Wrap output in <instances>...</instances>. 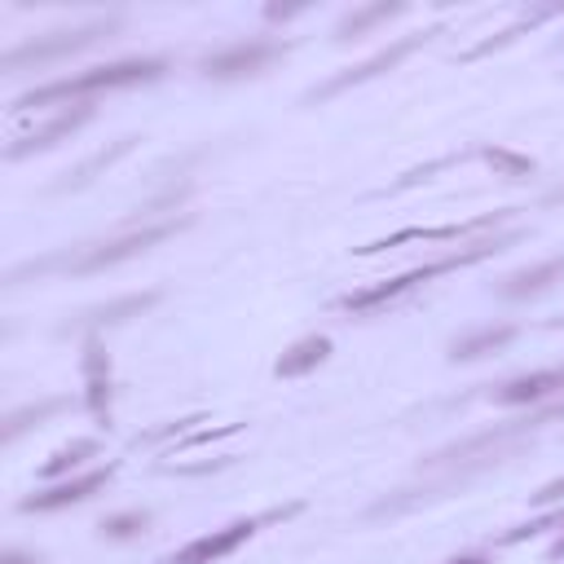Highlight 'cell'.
<instances>
[{"label": "cell", "mask_w": 564, "mask_h": 564, "mask_svg": "<svg viewBox=\"0 0 564 564\" xmlns=\"http://www.w3.org/2000/svg\"><path fill=\"white\" fill-rule=\"evenodd\" d=\"M286 53H291V44H282V40H238V44H225L220 53H207L203 75L207 79H251V75L269 70L273 62H282Z\"/></svg>", "instance_id": "ba28073f"}, {"label": "cell", "mask_w": 564, "mask_h": 564, "mask_svg": "<svg viewBox=\"0 0 564 564\" xmlns=\"http://www.w3.org/2000/svg\"><path fill=\"white\" fill-rule=\"evenodd\" d=\"M397 13H405V4H361V9H348V13L335 22V40H339V44L361 40L375 22H388V18H397Z\"/></svg>", "instance_id": "ac0fdd59"}, {"label": "cell", "mask_w": 564, "mask_h": 564, "mask_svg": "<svg viewBox=\"0 0 564 564\" xmlns=\"http://www.w3.org/2000/svg\"><path fill=\"white\" fill-rule=\"evenodd\" d=\"M560 198H564V185H560V189H551V194H546V203H560Z\"/></svg>", "instance_id": "f1b7e54d"}, {"label": "cell", "mask_w": 564, "mask_h": 564, "mask_svg": "<svg viewBox=\"0 0 564 564\" xmlns=\"http://www.w3.org/2000/svg\"><path fill=\"white\" fill-rule=\"evenodd\" d=\"M555 282H564V256H551L542 264H529V269H516L498 282V295L502 300H533V295H546Z\"/></svg>", "instance_id": "5bb4252c"}, {"label": "cell", "mask_w": 564, "mask_h": 564, "mask_svg": "<svg viewBox=\"0 0 564 564\" xmlns=\"http://www.w3.org/2000/svg\"><path fill=\"white\" fill-rule=\"evenodd\" d=\"M189 225V216H167V220H145L137 229H119L110 238H97V242H84V247H70V251H53V256H40V260H26V264H13L4 273V286H22L26 278H48V273H66V278H93L101 269H115L132 256H145L150 247L167 242L172 234H181Z\"/></svg>", "instance_id": "6da1fadb"}, {"label": "cell", "mask_w": 564, "mask_h": 564, "mask_svg": "<svg viewBox=\"0 0 564 564\" xmlns=\"http://www.w3.org/2000/svg\"><path fill=\"white\" fill-rule=\"evenodd\" d=\"M132 145H137V137H119V141H110L106 150H97V154H88L75 172H66V181H57V194H66V189H84V185H93L106 167H115L123 154H132Z\"/></svg>", "instance_id": "e0dca14e"}, {"label": "cell", "mask_w": 564, "mask_h": 564, "mask_svg": "<svg viewBox=\"0 0 564 564\" xmlns=\"http://www.w3.org/2000/svg\"><path fill=\"white\" fill-rule=\"evenodd\" d=\"M445 26H427V31H414V35H401V40H392L388 48H379V53H370L366 62H357V66H344V70H335L330 79H322V84H313L308 93H304V101H330V97H339L344 88H357V84H370V79H379V75H388L392 66H401L414 48H423L432 35H441Z\"/></svg>", "instance_id": "52a82bcc"}, {"label": "cell", "mask_w": 564, "mask_h": 564, "mask_svg": "<svg viewBox=\"0 0 564 564\" xmlns=\"http://www.w3.org/2000/svg\"><path fill=\"white\" fill-rule=\"evenodd\" d=\"M300 511H304V502H286V507H269V511H256V516H238V520H229V524H220L212 533H198L185 546L159 555L154 564H220L225 555H234L238 546H247L260 529L282 524V520H295Z\"/></svg>", "instance_id": "277c9868"}, {"label": "cell", "mask_w": 564, "mask_h": 564, "mask_svg": "<svg viewBox=\"0 0 564 564\" xmlns=\"http://www.w3.org/2000/svg\"><path fill=\"white\" fill-rule=\"evenodd\" d=\"M119 31V18H93L84 26H70V31H48V35H35L18 48L4 53V75H22V70H35V66H48L57 57H70V53H84L93 48L97 40H110Z\"/></svg>", "instance_id": "5b68a950"}, {"label": "cell", "mask_w": 564, "mask_h": 564, "mask_svg": "<svg viewBox=\"0 0 564 564\" xmlns=\"http://www.w3.org/2000/svg\"><path fill=\"white\" fill-rule=\"evenodd\" d=\"M542 18H551V13H546V9H542V13H529V18H520L516 26H507V31H498V35H489V40H480V44H471V48L463 53V62H476V57H485V53H494V48H502V44H511V40H516L520 31H529V26H533V22H542Z\"/></svg>", "instance_id": "cb8c5ba5"}, {"label": "cell", "mask_w": 564, "mask_h": 564, "mask_svg": "<svg viewBox=\"0 0 564 564\" xmlns=\"http://www.w3.org/2000/svg\"><path fill=\"white\" fill-rule=\"evenodd\" d=\"M494 405H529V401H546V397H564V366H546V370H529L516 375L507 383H498Z\"/></svg>", "instance_id": "4fadbf2b"}, {"label": "cell", "mask_w": 564, "mask_h": 564, "mask_svg": "<svg viewBox=\"0 0 564 564\" xmlns=\"http://www.w3.org/2000/svg\"><path fill=\"white\" fill-rule=\"evenodd\" d=\"M511 339H516V326H511V322H498V326H476V330H467V335H458V339L449 344V361H476V357L502 352Z\"/></svg>", "instance_id": "2e32d148"}, {"label": "cell", "mask_w": 564, "mask_h": 564, "mask_svg": "<svg viewBox=\"0 0 564 564\" xmlns=\"http://www.w3.org/2000/svg\"><path fill=\"white\" fill-rule=\"evenodd\" d=\"M520 238H524V229H502V234L476 238V242L454 247V251H445V256H436V260H427V264L401 269L397 278H383V282H370V286H361V291H348V295L339 300V308L352 313V317H379L383 308H397L405 295L423 291L427 282H436V278H445V273H458V269H471V264H480V260H494V256H502L507 247H516Z\"/></svg>", "instance_id": "7a4b0ae2"}, {"label": "cell", "mask_w": 564, "mask_h": 564, "mask_svg": "<svg viewBox=\"0 0 564 564\" xmlns=\"http://www.w3.org/2000/svg\"><path fill=\"white\" fill-rule=\"evenodd\" d=\"M57 410H66V397H40L35 405H22V410H13V414L4 419V441H18L22 432H31V427L48 423Z\"/></svg>", "instance_id": "ffe728a7"}, {"label": "cell", "mask_w": 564, "mask_h": 564, "mask_svg": "<svg viewBox=\"0 0 564 564\" xmlns=\"http://www.w3.org/2000/svg\"><path fill=\"white\" fill-rule=\"evenodd\" d=\"M546 529H564V507H560V511H546V516H538V520H524V524L502 529V533L494 538V546H520V542H529V538H538V533H546Z\"/></svg>", "instance_id": "7402d4cb"}, {"label": "cell", "mask_w": 564, "mask_h": 564, "mask_svg": "<svg viewBox=\"0 0 564 564\" xmlns=\"http://www.w3.org/2000/svg\"><path fill=\"white\" fill-rule=\"evenodd\" d=\"M150 529V511L145 507H132V511H115V516H106L101 524H97V533L101 538H110V542H128V538H141Z\"/></svg>", "instance_id": "44dd1931"}, {"label": "cell", "mask_w": 564, "mask_h": 564, "mask_svg": "<svg viewBox=\"0 0 564 564\" xmlns=\"http://www.w3.org/2000/svg\"><path fill=\"white\" fill-rule=\"evenodd\" d=\"M79 370H84V410L93 414L97 427H110L115 423V366H110L101 335H84Z\"/></svg>", "instance_id": "9c48e42d"}, {"label": "cell", "mask_w": 564, "mask_h": 564, "mask_svg": "<svg viewBox=\"0 0 564 564\" xmlns=\"http://www.w3.org/2000/svg\"><path fill=\"white\" fill-rule=\"evenodd\" d=\"M480 159H485L498 176H507V181H524V176H533V159L511 154V150H502V145H485V150H480Z\"/></svg>", "instance_id": "603a6c76"}, {"label": "cell", "mask_w": 564, "mask_h": 564, "mask_svg": "<svg viewBox=\"0 0 564 564\" xmlns=\"http://www.w3.org/2000/svg\"><path fill=\"white\" fill-rule=\"evenodd\" d=\"M546 326H564V317H551V322H546Z\"/></svg>", "instance_id": "f546056e"}, {"label": "cell", "mask_w": 564, "mask_h": 564, "mask_svg": "<svg viewBox=\"0 0 564 564\" xmlns=\"http://www.w3.org/2000/svg\"><path fill=\"white\" fill-rule=\"evenodd\" d=\"M560 498H564V476H555V480H546L538 494H529L533 507H551V502H560Z\"/></svg>", "instance_id": "484cf974"}, {"label": "cell", "mask_w": 564, "mask_h": 564, "mask_svg": "<svg viewBox=\"0 0 564 564\" xmlns=\"http://www.w3.org/2000/svg\"><path fill=\"white\" fill-rule=\"evenodd\" d=\"M330 335H304V339H295L278 361H273V375L278 379H304V375H313L326 357H330Z\"/></svg>", "instance_id": "9a60e30c"}, {"label": "cell", "mask_w": 564, "mask_h": 564, "mask_svg": "<svg viewBox=\"0 0 564 564\" xmlns=\"http://www.w3.org/2000/svg\"><path fill=\"white\" fill-rule=\"evenodd\" d=\"M194 423H203V414H185V419H176V423H163V427H154V432H141V436L132 441V449H141V445H163V441H181Z\"/></svg>", "instance_id": "d4e9b609"}, {"label": "cell", "mask_w": 564, "mask_h": 564, "mask_svg": "<svg viewBox=\"0 0 564 564\" xmlns=\"http://www.w3.org/2000/svg\"><path fill=\"white\" fill-rule=\"evenodd\" d=\"M167 70L163 57H119V62H106V66H88V70H75L66 79H48L22 97H13V115L22 110H35V106H57V101H88L93 93H110V88H137V84H154L159 75Z\"/></svg>", "instance_id": "3957f363"}, {"label": "cell", "mask_w": 564, "mask_h": 564, "mask_svg": "<svg viewBox=\"0 0 564 564\" xmlns=\"http://www.w3.org/2000/svg\"><path fill=\"white\" fill-rule=\"evenodd\" d=\"M93 119V106L88 101H79V106H70V110H57L53 119H44L40 128H31V132H22L9 150H4V159L9 163H18V159H26V154H40V150H53L57 141H70L84 123Z\"/></svg>", "instance_id": "8fae6325"}, {"label": "cell", "mask_w": 564, "mask_h": 564, "mask_svg": "<svg viewBox=\"0 0 564 564\" xmlns=\"http://www.w3.org/2000/svg\"><path fill=\"white\" fill-rule=\"evenodd\" d=\"M97 449H101V445H97V436H75L70 445H62V449H53V454H48V463L40 467V476H44V480H66L79 463L97 458Z\"/></svg>", "instance_id": "d6986e66"}, {"label": "cell", "mask_w": 564, "mask_h": 564, "mask_svg": "<svg viewBox=\"0 0 564 564\" xmlns=\"http://www.w3.org/2000/svg\"><path fill=\"white\" fill-rule=\"evenodd\" d=\"M0 564H44V555H31V551H18V546H13V551H4Z\"/></svg>", "instance_id": "4316f807"}, {"label": "cell", "mask_w": 564, "mask_h": 564, "mask_svg": "<svg viewBox=\"0 0 564 564\" xmlns=\"http://www.w3.org/2000/svg\"><path fill=\"white\" fill-rule=\"evenodd\" d=\"M159 304V291H132V295H119L110 304H93V308H79L62 330H84V335H97L101 326H119V322H132L141 313H150Z\"/></svg>", "instance_id": "7c38bea8"}, {"label": "cell", "mask_w": 564, "mask_h": 564, "mask_svg": "<svg viewBox=\"0 0 564 564\" xmlns=\"http://www.w3.org/2000/svg\"><path fill=\"white\" fill-rule=\"evenodd\" d=\"M445 564H494L489 555H454V560H445Z\"/></svg>", "instance_id": "83f0119b"}, {"label": "cell", "mask_w": 564, "mask_h": 564, "mask_svg": "<svg viewBox=\"0 0 564 564\" xmlns=\"http://www.w3.org/2000/svg\"><path fill=\"white\" fill-rule=\"evenodd\" d=\"M520 207H498V212H480L471 220H454V225H405L397 234H383L366 247H357V256H375V251H388V247H405V242H476V238H489V234H502V225L516 216Z\"/></svg>", "instance_id": "8992f818"}, {"label": "cell", "mask_w": 564, "mask_h": 564, "mask_svg": "<svg viewBox=\"0 0 564 564\" xmlns=\"http://www.w3.org/2000/svg\"><path fill=\"white\" fill-rule=\"evenodd\" d=\"M115 480V463H106V467H93V471H79V476H66V480H53V485H44V489H35V494H26L22 502H18V511H62V507H75V502H88L93 494H101L106 485Z\"/></svg>", "instance_id": "30bf717a"}]
</instances>
